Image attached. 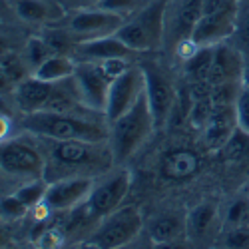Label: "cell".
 Instances as JSON below:
<instances>
[{"mask_svg":"<svg viewBox=\"0 0 249 249\" xmlns=\"http://www.w3.org/2000/svg\"><path fill=\"white\" fill-rule=\"evenodd\" d=\"M44 40L48 42V46L52 48L54 54H70L74 56V50L78 46V40L76 36L70 32V28H58L54 24H50L46 30H44Z\"/></svg>","mask_w":249,"mask_h":249,"instance_id":"cell-26","label":"cell"},{"mask_svg":"<svg viewBox=\"0 0 249 249\" xmlns=\"http://www.w3.org/2000/svg\"><path fill=\"white\" fill-rule=\"evenodd\" d=\"M66 10H84V8H94L98 4V0H58Z\"/></svg>","mask_w":249,"mask_h":249,"instance_id":"cell-34","label":"cell"},{"mask_svg":"<svg viewBox=\"0 0 249 249\" xmlns=\"http://www.w3.org/2000/svg\"><path fill=\"white\" fill-rule=\"evenodd\" d=\"M221 245L231 249H245L249 247V225L247 227H233V230H223Z\"/></svg>","mask_w":249,"mask_h":249,"instance_id":"cell-31","label":"cell"},{"mask_svg":"<svg viewBox=\"0 0 249 249\" xmlns=\"http://www.w3.org/2000/svg\"><path fill=\"white\" fill-rule=\"evenodd\" d=\"M217 219V205L213 201H203L188 213V233L194 239H201Z\"/></svg>","mask_w":249,"mask_h":249,"instance_id":"cell-23","label":"cell"},{"mask_svg":"<svg viewBox=\"0 0 249 249\" xmlns=\"http://www.w3.org/2000/svg\"><path fill=\"white\" fill-rule=\"evenodd\" d=\"M108 128H110L108 142L114 154V161L116 163L126 161L140 150V146L150 138V134L156 128L146 90L136 100L134 106L128 112H124L118 120H114Z\"/></svg>","mask_w":249,"mask_h":249,"instance_id":"cell-3","label":"cell"},{"mask_svg":"<svg viewBox=\"0 0 249 249\" xmlns=\"http://www.w3.org/2000/svg\"><path fill=\"white\" fill-rule=\"evenodd\" d=\"M199 170V158L194 150L179 148L172 150L161 160V176L172 181H183L190 179Z\"/></svg>","mask_w":249,"mask_h":249,"instance_id":"cell-20","label":"cell"},{"mask_svg":"<svg viewBox=\"0 0 249 249\" xmlns=\"http://www.w3.org/2000/svg\"><path fill=\"white\" fill-rule=\"evenodd\" d=\"M0 163H2L4 178L18 179V185L44 178L46 174V158L36 148L28 146L24 142H2V154H0Z\"/></svg>","mask_w":249,"mask_h":249,"instance_id":"cell-7","label":"cell"},{"mask_svg":"<svg viewBox=\"0 0 249 249\" xmlns=\"http://www.w3.org/2000/svg\"><path fill=\"white\" fill-rule=\"evenodd\" d=\"M52 54L54 52L44 40V36H30L26 40V44H24V50H22V56L26 60V64L30 66V72H34L40 64H44Z\"/></svg>","mask_w":249,"mask_h":249,"instance_id":"cell-27","label":"cell"},{"mask_svg":"<svg viewBox=\"0 0 249 249\" xmlns=\"http://www.w3.org/2000/svg\"><path fill=\"white\" fill-rule=\"evenodd\" d=\"M203 0H168L165 10V38H172L174 42L188 40L201 18Z\"/></svg>","mask_w":249,"mask_h":249,"instance_id":"cell-14","label":"cell"},{"mask_svg":"<svg viewBox=\"0 0 249 249\" xmlns=\"http://www.w3.org/2000/svg\"><path fill=\"white\" fill-rule=\"evenodd\" d=\"M124 22H126V18L120 14L102 8H84V10H74L70 14L68 28L76 36L78 42H84V40L116 34Z\"/></svg>","mask_w":249,"mask_h":249,"instance_id":"cell-10","label":"cell"},{"mask_svg":"<svg viewBox=\"0 0 249 249\" xmlns=\"http://www.w3.org/2000/svg\"><path fill=\"white\" fill-rule=\"evenodd\" d=\"M96 179L92 176H70L48 183L44 203L50 212H68L74 207H82L92 194Z\"/></svg>","mask_w":249,"mask_h":249,"instance_id":"cell-11","label":"cell"},{"mask_svg":"<svg viewBox=\"0 0 249 249\" xmlns=\"http://www.w3.org/2000/svg\"><path fill=\"white\" fill-rule=\"evenodd\" d=\"M243 194H245V196H247V197H249V181H247V183H245V188H243Z\"/></svg>","mask_w":249,"mask_h":249,"instance_id":"cell-36","label":"cell"},{"mask_svg":"<svg viewBox=\"0 0 249 249\" xmlns=\"http://www.w3.org/2000/svg\"><path fill=\"white\" fill-rule=\"evenodd\" d=\"M130 183H132V178H130V172L126 170H118L106 176L102 181H98L84 203L86 215L92 219H102L108 213L116 212L120 203L124 201V197H126Z\"/></svg>","mask_w":249,"mask_h":249,"instance_id":"cell-8","label":"cell"},{"mask_svg":"<svg viewBox=\"0 0 249 249\" xmlns=\"http://www.w3.org/2000/svg\"><path fill=\"white\" fill-rule=\"evenodd\" d=\"M150 0H98V4L94 8H102L114 14H120L124 18L134 16L138 10H142Z\"/></svg>","mask_w":249,"mask_h":249,"instance_id":"cell-29","label":"cell"},{"mask_svg":"<svg viewBox=\"0 0 249 249\" xmlns=\"http://www.w3.org/2000/svg\"><path fill=\"white\" fill-rule=\"evenodd\" d=\"M142 231V215L134 205H120L116 212L102 217L88 243L100 249H116L132 243Z\"/></svg>","mask_w":249,"mask_h":249,"instance_id":"cell-5","label":"cell"},{"mask_svg":"<svg viewBox=\"0 0 249 249\" xmlns=\"http://www.w3.org/2000/svg\"><path fill=\"white\" fill-rule=\"evenodd\" d=\"M243 64L245 60L241 58L237 48H233L227 42H221L213 48V62H212V72L207 82L212 86L225 84V82H237L241 80Z\"/></svg>","mask_w":249,"mask_h":249,"instance_id":"cell-18","label":"cell"},{"mask_svg":"<svg viewBox=\"0 0 249 249\" xmlns=\"http://www.w3.org/2000/svg\"><path fill=\"white\" fill-rule=\"evenodd\" d=\"M16 16L34 24H58L66 16V8L58 0H12Z\"/></svg>","mask_w":249,"mask_h":249,"instance_id":"cell-19","label":"cell"},{"mask_svg":"<svg viewBox=\"0 0 249 249\" xmlns=\"http://www.w3.org/2000/svg\"><path fill=\"white\" fill-rule=\"evenodd\" d=\"M213 48L215 46H199L194 56L185 60V76L190 82H207L213 62Z\"/></svg>","mask_w":249,"mask_h":249,"instance_id":"cell-25","label":"cell"},{"mask_svg":"<svg viewBox=\"0 0 249 249\" xmlns=\"http://www.w3.org/2000/svg\"><path fill=\"white\" fill-rule=\"evenodd\" d=\"M28 70L30 66L26 64L22 54H16L10 50L2 52V58H0V78H2L4 86H16L18 82L28 78Z\"/></svg>","mask_w":249,"mask_h":249,"instance_id":"cell-24","label":"cell"},{"mask_svg":"<svg viewBox=\"0 0 249 249\" xmlns=\"http://www.w3.org/2000/svg\"><path fill=\"white\" fill-rule=\"evenodd\" d=\"M134 54L138 52H134L130 46L124 44L116 34L94 38V40H84V42H78L74 50V58L80 62H104L112 58H132Z\"/></svg>","mask_w":249,"mask_h":249,"instance_id":"cell-15","label":"cell"},{"mask_svg":"<svg viewBox=\"0 0 249 249\" xmlns=\"http://www.w3.org/2000/svg\"><path fill=\"white\" fill-rule=\"evenodd\" d=\"M235 36L241 40V42H249V0H239Z\"/></svg>","mask_w":249,"mask_h":249,"instance_id":"cell-33","label":"cell"},{"mask_svg":"<svg viewBox=\"0 0 249 249\" xmlns=\"http://www.w3.org/2000/svg\"><path fill=\"white\" fill-rule=\"evenodd\" d=\"M46 148V174L48 181L70 176H96L110 168L114 154L110 142L86 140H52L40 138Z\"/></svg>","mask_w":249,"mask_h":249,"instance_id":"cell-1","label":"cell"},{"mask_svg":"<svg viewBox=\"0 0 249 249\" xmlns=\"http://www.w3.org/2000/svg\"><path fill=\"white\" fill-rule=\"evenodd\" d=\"M237 130V120H235V110L233 106H217L213 104L212 116L207 120L203 132V143L210 150H223V146L233 132Z\"/></svg>","mask_w":249,"mask_h":249,"instance_id":"cell-17","label":"cell"},{"mask_svg":"<svg viewBox=\"0 0 249 249\" xmlns=\"http://www.w3.org/2000/svg\"><path fill=\"white\" fill-rule=\"evenodd\" d=\"M142 68H143V76H146V96L158 128L170 120L178 96L172 82L160 72V68H156L154 64H142Z\"/></svg>","mask_w":249,"mask_h":249,"instance_id":"cell-12","label":"cell"},{"mask_svg":"<svg viewBox=\"0 0 249 249\" xmlns=\"http://www.w3.org/2000/svg\"><path fill=\"white\" fill-rule=\"evenodd\" d=\"M54 86L56 84L40 80L34 74H30L22 82H18V84L14 86V90H12L18 110L22 112V114H32V112L44 110L48 100L52 98Z\"/></svg>","mask_w":249,"mask_h":249,"instance_id":"cell-16","label":"cell"},{"mask_svg":"<svg viewBox=\"0 0 249 249\" xmlns=\"http://www.w3.org/2000/svg\"><path fill=\"white\" fill-rule=\"evenodd\" d=\"M0 207H2V217L4 219H20V217H22L30 210V207L26 203L20 201L14 194L4 196L2 197V205H0Z\"/></svg>","mask_w":249,"mask_h":249,"instance_id":"cell-32","label":"cell"},{"mask_svg":"<svg viewBox=\"0 0 249 249\" xmlns=\"http://www.w3.org/2000/svg\"><path fill=\"white\" fill-rule=\"evenodd\" d=\"M72 82L76 86L82 106L86 110H90L92 114H100V116L106 114L108 94H110V86H112L114 80L106 74L102 64H98V62H80L78 60Z\"/></svg>","mask_w":249,"mask_h":249,"instance_id":"cell-6","label":"cell"},{"mask_svg":"<svg viewBox=\"0 0 249 249\" xmlns=\"http://www.w3.org/2000/svg\"><path fill=\"white\" fill-rule=\"evenodd\" d=\"M185 230H188V215H181L178 212L154 217L150 227H148L152 241L158 245H165V243L176 241Z\"/></svg>","mask_w":249,"mask_h":249,"instance_id":"cell-21","label":"cell"},{"mask_svg":"<svg viewBox=\"0 0 249 249\" xmlns=\"http://www.w3.org/2000/svg\"><path fill=\"white\" fill-rule=\"evenodd\" d=\"M241 84L249 86V58L245 60V64H243V72H241Z\"/></svg>","mask_w":249,"mask_h":249,"instance_id":"cell-35","label":"cell"},{"mask_svg":"<svg viewBox=\"0 0 249 249\" xmlns=\"http://www.w3.org/2000/svg\"><path fill=\"white\" fill-rule=\"evenodd\" d=\"M247 225H249V197L243 194L227 205L225 217H223V230L247 227Z\"/></svg>","mask_w":249,"mask_h":249,"instance_id":"cell-28","label":"cell"},{"mask_svg":"<svg viewBox=\"0 0 249 249\" xmlns=\"http://www.w3.org/2000/svg\"><path fill=\"white\" fill-rule=\"evenodd\" d=\"M237 6L217 14H203L190 36L192 42L196 46H217L227 38H233L237 32Z\"/></svg>","mask_w":249,"mask_h":249,"instance_id":"cell-13","label":"cell"},{"mask_svg":"<svg viewBox=\"0 0 249 249\" xmlns=\"http://www.w3.org/2000/svg\"><path fill=\"white\" fill-rule=\"evenodd\" d=\"M165 10L168 0H150L134 16L126 18L116 36L134 52H152L165 38Z\"/></svg>","mask_w":249,"mask_h":249,"instance_id":"cell-4","label":"cell"},{"mask_svg":"<svg viewBox=\"0 0 249 249\" xmlns=\"http://www.w3.org/2000/svg\"><path fill=\"white\" fill-rule=\"evenodd\" d=\"M76 64L78 60L70 54H52L44 64H40L32 74L44 82H62V80H68L74 76V70H76Z\"/></svg>","mask_w":249,"mask_h":249,"instance_id":"cell-22","label":"cell"},{"mask_svg":"<svg viewBox=\"0 0 249 249\" xmlns=\"http://www.w3.org/2000/svg\"><path fill=\"white\" fill-rule=\"evenodd\" d=\"M233 110H235L237 128L249 136V86L241 84L237 98L233 102Z\"/></svg>","mask_w":249,"mask_h":249,"instance_id":"cell-30","label":"cell"},{"mask_svg":"<svg viewBox=\"0 0 249 249\" xmlns=\"http://www.w3.org/2000/svg\"><path fill=\"white\" fill-rule=\"evenodd\" d=\"M20 128L36 138H52V140L106 142L110 138V128L102 126L100 122H92L78 114L50 112V110L24 114Z\"/></svg>","mask_w":249,"mask_h":249,"instance_id":"cell-2","label":"cell"},{"mask_svg":"<svg viewBox=\"0 0 249 249\" xmlns=\"http://www.w3.org/2000/svg\"><path fill=\"white\" fill-rule=\"evenodd\" d=\"M146 90V76H143V68L142 66H130L122 76H118L112 86H110V94H108V106H106V122L108 126L118 120L124 112H128L136 100L143 94Z\"/></svg>","mask_w":249,"mask_h":249,"instance_id":"cell-9","label":"cell"}]
</instances>
